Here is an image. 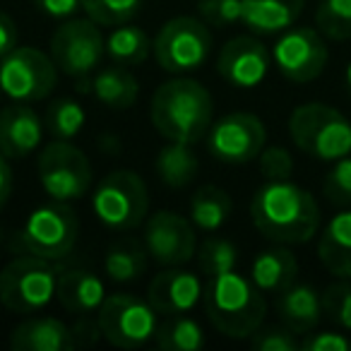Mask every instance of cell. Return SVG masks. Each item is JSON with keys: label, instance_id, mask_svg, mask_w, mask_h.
Returning a JSON list of instances; mask_svg holds the SVG:
<instances>
[{"label": "cell", "instance_id": "9a60e30c", "mask_svg": "<svg viewBox=\"0 0 351 351\" xmlns=\"http://www.w3.org/2000/svg\"><path fill=\"white\" fill-rule=\"evenodd\" d=\"M145 250L152 260L164 267H178L186 265L197 250L195 226L191 219L181 217L178 212L159 210L145 221Z\"/></svg>", "mask_w": 351, "mask_h": 351}, {"label": "cell", "instance_id": "e575fe53", "mask_svg": "<svg viewBox=\"0 0 351 351\" xmlns=\"http://www.w3.org/2000/svg\"><path fill=\"white\" fill-rule=\"evenodd\" d=\"M325 197L337 207L351 205V154L332 161V169L327 171L325 183H322Z\"/></svg>", "mask_w": 351, "mask_h": 351}, {"label": "cell", "instance_id": "5bb4252c", "mask_svg": "<svg viewBox=\"0 0 351 351\" xmlns=\"http://www.w3.org/2000/svg\"><path fill=\"white\" fill-rule=\"evenodd\" d=\"M272 60L279 73L296 84H306L320 77L327 65V44L313 27H289L277 39Z\"/></svg>", "mask_w": 351, "mask_h": 351}, {"label": "cell", "instance_id": "7a4b0ae2", "mask_svg": "<svg viewBox=\"0 0 351 351\" xmlns=\"http://www.w3.org/2000/svg\"><path fill=\"white\" fill-rule=\"evenodd\" d=\"M149 118L164 140L195 145L205 140L215 123V101L200 82L176 77L156 87Z\"/></svg>", "mask_w": 351, "mask_h": 351}, {"label": "cell", "instance_id": "7402d4cb", "mask_svg": "<svg viewBox=\"0 0 351 351\" xmlns=\"http://www.w3.org/2000/svg\"><path fill=\"white\" fill-rule=\"evenodd\" d=\"M320 263L339 279H351V210H344L327 221L317 241Z\"/></svg>", "mask_w": 351, "mask_h": 351}, {"label": "cell", "instance_id": "30bf717a", "mask_svg": "<svg viewBox=\"0 0 351 351\" xmlns=\"http://www.w3.org/2000/svg\"><path fill=\"white\" fill-rule=\"evenodd\" d=\"M39 181L51 200H80L92 188V164L70 140H53L39 154Z\"/></svg>", "mask_w": 351, "mask_h": 351}, {"label": "cell", "instance_id": "8d00e7d4", "mask_svg": "<svg viewBox=\"0 0 351 351\" xmlns=\"http://www.w3.org/2000/svg\"><path fill=\"white\" fill-rule=\"evenodd\" d=\"M200 20L210 27H234L243 22V0H197Z\"/></svg>", "mask_w": 351, "mask_h": 351}, {"label": "cell", "instance_id": "ac0fdd59", "mask_svg": "<svg viewBox=\"0 0 351 351\" xmlns=\"http://www.w3.org/2000/svg\"><path fill=\"white\" fill-rule=\"evenodd\" d=\"M44 125L34 108L12 104L0 111V152L8 159H25L41 145Z\"/></svg>", "mask_w": 351, "mask_h": 351}, {"label": "cell", "instance_id": "7bdbcfd3", "mask_svg": "<svg viewBox=\"0 0 351 351\" xmlns=\"http://www.w3.org/2000/svg\"><path fill=\"white\" fill-rule=\"evenodd\" d=\"M8 161L10 159L0 152V210L5 207L8 197H10V193H12V169Z\"/></svg>", "mask_w": 351, "mask_h": 351}, {"label": "cell", "instance_id": "4dcf8cb0", "mask_svg": "<svg viewBox=\"0 0 351 351\" xmlns=\"http://www.w3.org/2000/svg\"><path fill=\"white\" fill-rule=\"evenodd\" d=\"M147 250H142L135 243H121L113 245L104 258V269L113 282H132L145 272Z\"/></svg>", "mask_w": 351, "mask_h": 351}, {"label": "cell", "instance_id": "ee69618b", "mask_svg": "<svg viewBox=\"0 0 351 351\" xmlns=\"http://www.w3.org/2000/svg\"><path fill=\"white\" fill-rule=\"evenodd\" d=\"M344 82H346V89H349V94H351V60H349V65H346V73H344Z\"/></svg>", "mask_w": 351, "mask_h": 351}, {"label": "cell", "instance_id": "d6986e66", "mask_svg": "<svg viewBox=\"0 0 351 351\" xmlns=\"http://www.w3.org/2000/svg\"><path fill=\"white\" fill-rule=\"evenodd\" d=\"M77 346L73 327L51 315H36L10 332L12 351H70Z\"/></svg>", "mask_w": 351, "mask_h": 351}, {"label": "cell", "instance_id": "f546056e", "mask_svg": "<svg viewBox=\"0 0 351 351\" xmlns=\"http://www.w3.org/2000/svg\"><path fill=\"white\" fill-rule=\"evenodd\" d=\"M84 121H87V113L82 104L68 97L56 99L46 111V128L53 135V140H73L84 128Z\"/></svg>", "mask_w": 351, "mask_h": 351}, {"label": "cell", "instance_id": "7c38bea8", "mask_svg": "<svg viewBox=\"0 0 351 351\" xmlns=\"http://www.w3.org/2000/svg\"><path fill=\"white\" fill-rule=\"evenodd\" d=\"M104 41L106 39L94 20L70 17L51 36V58L65 75L84 80L101 63L106 53Z\"/></svg>", "mask_w": 351, "mask_h": 351}, {"label": "cell", "instance_id": "6da1fadb", "mask_svg": "<svg viewBox=\"0 0 351 351\" xmlns=\"http://www.w3.org/2000/svg\"><path fill=\"white\" fill-rule=\"evenodd\" d=\"M253 224L282 245L308 243L320 229V207L306 188L291 181H265L250 202Z\"/></svg>", "mask_w": 351, "mask_h": 351}, {"label": "cell", "instance_id": "f1b7e54d", "mask_svg": "<svg viewBox=\"0 0 351 351\" xmlns=\"http://www.w3.org/2000/svg\"><path fill=\"white\" fill-rule=\"evenodd\" d=\"M156 346L164 351H197L205 346V332L193 317L166 315V320L156 327Z\"/></svg>", "mask_w": 351, "mask_h": 351}, {"label": "cell", "instance_id": "603a6c76", "mask_svg": "<svg viewBox=\"0 0 351 351\" xmlns=\"http://www.w3.org/2000/svg\"><path fill=\"white\" fill-rule=\"evenodd\" d=\"M306 0H243V25L255 34H277L293 27Z\"/></svg>", "mask_w": 351, "mask_h": 351}, {"label": "cell", "instance_id": "d4e9b609", "mask_svg": "<svg viewBox=\"0 0 351 351\" xmlns=\"http://www.w3.org/2000/svg\"><path fill=\"white\" fill-rule=\"evenodd\" d=\"M200 161L193 152V145L186 142H166L156 156V176L169 188H186L195 181Z\"/></svg>", "mask_w": 351, "mask_h": 351}, {"label": "cell", "instance_id": "8992f818", "mask_svg": "<svg viewBox=\"0 0 351 351\" xmlns=\"http://www.w3.org/2000/svg\"><path fill=\"white\" fill-rule=\"evenodd\" d=\"M92 210L104 226L132 231L145 221L149 210L147 186L135 171H111L94 188Z\"/></svg>", "mask_w": 351, "mask_h": 351}, {"label": "cell", "instance_id": "277c9868", "mask_svg": "<svg viewBox=\"0 0 351 351\" xmlns=\"http://www.w3.org/2000/svg\"><path fill=\"white\" fill-rule=\"evenodd\" d=\"M289 135L303 154L337 161L351 154V121L327 104H303L289 116Z\"/></svg>", "mask_w": 351, "mask_h": 351}, {"label": "cell", "instance_id": "484cf974", "mask_svg": "<svg viewBox=\"0 0 351 351\" xmlns=\"http://www.w3.org/2000/svg\"><path fill=\"white\" fill-rule=\"evenodd\" d=\"M92 94L108 108H130L140 97V82L123 65H111L92 80Z\"/></svg>", "mask_w": 351, "mask_h": 351}, {"label": "cell", "instance_id": "2e32d148", "mask_svg": "<svg viewBox=\"0 0 351 351\" xmlns=\"http://www.w3.org/2000/svg\"><path fill=\"white\" fill-rule=\"evenodd\" d=\"M269 63V51L263 41L255 36H236L221 46L217 70L234 87L253 89L267 77Z\"/></svg>", "mask_w": 351, "mask_h": 351}, {"label": "cell", "instance_id": "ab89813d", "mask_svg": "<svg viewBox=\"0 0 351 351\" xmlns=\"http://www.w3.org/2000/svg\"><path fill=\"white\" fill-rule=\"evenodd\" d=\"M303 351H349L351 341L341 332H308L301 341Z\"/></svg>", "mask_w": 351, "mask_h": 351}, {"label": "cell", "instance_id": "b9f144b4", "mask_svg": "<svg viewBox=\"0 0 351 351\" xmlns=\"http://www.w3.org/2000/svg\"><path fill=\"white\" fill-rule=\"evenodd\" d=\"M17 39H20V32L12 17L0 12V58H5L10 51L17 49Z\"/></svg>", "mask_w": 351, "mask_h": 351}, {"label": "cell", "instance_id": "ffe728a7", "mask_svg": "<svg viewBox=\"0 0 351 351\" xmlns=\"http://www.w3.org/2000/svg\"><path fill=\"white\" fill-rule=\"evenodd\" d=\"M56 298H58L60 306L68 313L82 317L99 311V306L106 298V289H104V282L94 272H87V269H65V272L58 274Z\"/></svg>", "mask_w": 351, "mask_h": 351}, {"label": "cell", "instance_id": "8fae6325", "mask_svg": "<svg viewBox=\"0 0 351 351\" xmlns=\"http://www.w3.org/2000/svg\"><path fill=\"white\" fill-rule=\"evenodd\" d=\"M99 330L108 344L118 349H137L145 346L156 335V311L149 301L132 293H113L99 306Z\"/></svg>", "mask_w": 351, "mask_h": 351}, {"label": "cell", "instance_id": "74e56055", "mask_svg": "<svg viewBox=\"0 0 351 351\" xmlns=\"http://www.w3.org/2000/svg\"><path fill=\"white\" fill-rule=\"evenodd\" d=\"M250 346L255 351H296L301 349V341L284 325H260L258 332L250 337Z\"/></svg>", "mask_w": 351, "mask_h": 351}, {"label": "cell", "instance_id": "d590c367", "mask_svg": "<svg viewBox=\"0 0 351 351\" xmlns=\"http://www.w3.org/2000/svg\"><path fill=\"white\" fill-rule=\"evenodd\" d=\"M322 311L335 320L341 330L351 335V279L337 282L322 293Z\"/></svg>", "mask_w": 351, "mask_h": 351}, {"label": "cell", "instance_id": "83f0119b", "mask_svg": "<svg viewBox=\"0 0 351 351\" xmlns=\"http://www.w3.org/2000/svg\"><path fill=\"white\" fill-rule=\"evenodd\" d=\"M231 195L219 186H202L191 200V221L202 231H219L231 217Z\"/></svg>", "mask_w": 351, "mask_h": 351}, {"label": "cell", "instance_id": "9c48e42d", "mask_svg": "<svg viewBox=\"0 0 351 351\" xmlns=\"http://www.w3.org/2000/svg\"><path fill=\"white\" fill-rule=\"evenodd\" d=\"M58 82V65L44 51L17 46L0 58V92L17 104L41 101Z\"/></svg>", "mask_w": 351, "mask_h": 351}, {"label": "cell", "instance_id": "ba28073f", "mask_svg": "<svg viewBox=\"0 0 351 351\" xmlns=\"http://www.w3.org/2000/svg\"><path fill=\"white\" fill-rule=\"evenodd\" d=\"M80 221L68 202H49L27 217L20 231V245L25 253L44 258L49 263L68 258L77 243Z\"/></svg>", "mask_w": 351, "mask_h": 351}, {"label": "cell", "instance_id": "836d02e7", "mask_svg": "<svg viewBox=\"0 0 351 351\" xmlns=\"http://www.w3.org/2000/svg\"><path fill=\"white\" fill-rule=\"evenodd\" d=\"M142 0H82V10L89 20L104 27H118L130 22L140 12Z\"/></svg>", "mask_w": 351, "mask_h": 351}, {"label": "cell", "instance_id": "e0dca14e", "mask_svg": "<svg viewBox=\"0 0 351 351\" xmlns=\"http://www.w3.org/2000/svg\"><path fill=\"white\" fill-rule=\"evenodd\" d=\"M202 291L205 289H202L197 274L169 267L154 274L149 289H147V301L159 315H183L197 306Z\"/></svg>", "mask_w": 351, "mask_h": 351}, {"label": "cell", "instance_id": "f35d334b", "mask_svg": "<svg viewBox=\"0 0 351 351\" xmlns=\"http://www.w3.org/2000/svg\"><path fill=\"white\" fill-rule=\"evenodd\" d=\"M258 166L265 181H289L293 173V156L284 147H265L258 156Z\"/></svg>", "mask_w": 351, "mask_h": 351}, {"label": "cell", "instance_id": "52a82bcc", "mask_svg": "<svg viewBox=\"0 0 351 351\" xmlns=\"http://www.w3.org/2000/svg\"><path fill=\"white\" fill-rule=\"evenodd\" d=\"M154 58L166 73H191L207 63L212 53L210 25L197 17L181 15L169 20L152 41Z\"/></svg>", "mask_w": 351, "mask_h": 351}, {"label": "cell", "instance_id": "f6af8a7d", "mask_svg": "<svg viewBox=\"0 0 351 351\" xmlns=\"http://www.w3.org/2000/svg\"><path fill=\"white\" fill-rule=\"evenodd\" d=\"M0 94H3V92H0Z\"/></svg>", "mask_w": 351, "mask_h": 351}, {"label": "cell", "instance_id": "1f68e13d", "mask_svg": "<svg viewBox=\"0 0 351 351\" xmlns=\"http://www.w3.org/2000/svg\"><path fill=\"white\" fill-rule=\"evenodd\" d=\"M315 25L327 39H351V0H322L315 12Z\"/></svg>", "mask_w": 351, "mask_h": 351}, {"label": "cell", "instance_id": "cb8c5ba5", "mask_svg": "<svg viewBox=\"0 0 351 351\" xmlns=\"http://www.w3.org/2000/svg\"><path fill=\"white\" fill-rule=\"evenodd\" d=\"M296 255L287 248H269L255 255L250 265V279L263 293H282L296 282Z\"/></svg>", "mask_w": 351, "mask_h": 351}, {"label": "cell", "instance_id": "4316f807", "mask_svg": "<svg viewBox=\"0 0 351 351\" xmlns=\"http://www.w3.org/2000/svg\"><path fill=\"white\" fill-rule=\"evenodd\" d=\"M106 56L111 58L113 65H123V68H135V65L145 63L147 56L152 51V41L140 27L135 25H118L104 41Z\"/></svg>", "mask_w": 351, "mask_h": 351}, {"label": "cell", "instance_id": "44dd1931", "mask_svg": "<svg viewBox=\"0 0 351 351\" xmlns=\"http://www.w3.org/2000/svg\"><path fill=\"white\" fill-rule=\"evenodd\" d=\"M277 313L293 335H308L322 317V296L308 284H291L277 298Z\"/></svg>", "mask_w": 351, "mask_h": 351}, {"label": "cell", "instance_id": "3957f363", "mask_svg": "<svg viewBox=\"0 0 351 351\" xmlns=\"http://www.w3.org/2000/svg\"><path fill=\"white\" fill-rule=\"evenodd\" d=\"M202 296L212 327L224 337L248 339L265 322L267 303L263 291L255 287L253 279L243 277L236 269L207 279Z\"/></svg>", "mask_w": 351, "mask_h": 351}, {"label": "cell", "instance_id": "5b68a950", "mask_svg": "<svg viewBox=\"0 0 351 351\" xmlns=\"http://www.w3.org/2000/svg\"><path fill=\"white\" fill-rule=\"evenodd\" d=\"M56 284L53 263L27 253L0 269V303L17 315L39 313L53 301Z\"/></svg>", "mask_w": 351, "mask_h": 351}, {"label": "cell", "instance_id": "4fadbf2b", "mask_svg": "<svg viewBox=\"0 0 351 351\" xmlns=\"http://www.w3.org/2000/svg\"><path fill=\"white\" fill-rule=\"evenodd\" d=\"M267 142V130L255 113H229L212 123L207 149L221 164H248L258 159Z\"/></svg>", "mask_w": 351, "mask_h": 351}, {"label": "cell", "instance_id": "d6a6232c", "mask_svg": "<svg viewBox=\"0 0 351 351\" xmlns=\"http://www.w3.org/2000/svg\"><path fill=\"white\" fill-rule=\"evenodd\" d=\"M197 263H200V269L207 279L219 277V274L236 269L239 250L226 239H205L197 248Z\"/></svg>", "mask_w": 351, "mask_h": 351}, {"label": "cell", "instance_id": "60d3db41", "mask_svg": "<svg viewBox=\"0 0 351 351\" xmlns=\"http://www.w3.org/2000/svg\"><path fill=\"white\" fill-rule=\"evenodd\" d=\"M34 5L49 17L70 20L77 15V10H82V0H34Z\"/></svg>", "mask_w": 351, "mask_h": 351}]
</instances>
